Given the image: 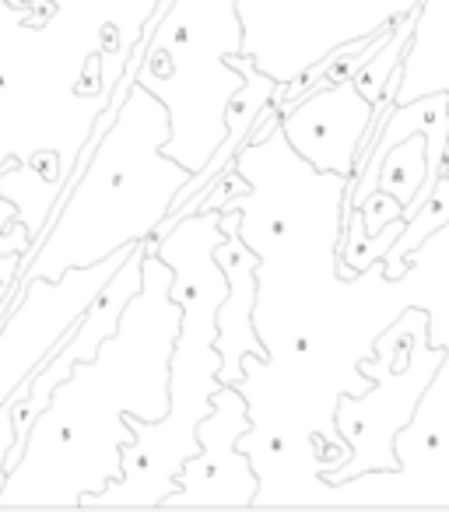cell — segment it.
<instances>
[{"label": "cell", "instance_id": "obj_1", "mask_svg": "<svg viewBox=\"0 0 449 512\" xmlns=\"http://www.w3.org/2000/svg\"><path fill=\"white\" fill-rule=\"evenodd\" d=\"M225 211H197L183 218L169 235L155 239L165 264H172V299L183 306L176 348L169 358V397L172 407L162 421H141L127 414L137 432L123 446V477L109 488L92 491L81 505H158L179 488V470L200 453L197 428L211 414L214 393L221 390V351H218V309L229 299V278L214 260V246L225 239Z\"/></svg>", "mask_w": 449, "mask_h": 512}, {"label": "cell", "instance_id": "obj_10", "mask_svg": "<svg viewBox=\"0 0 449 512\" xmlns=\"http://www.w3.org/2000/svg\"><path fill=\"white\" fill-rule=\"evenodd\" d=\"M358 211L365 214V232H369V235H379L386 225H390V221L404 218V204H400V200L393 197V193H386V190H372Z\"/></svg>", "mask_w": 449, "mask_h": 512}, {"label": "cell", "instance_id": "obj_2", "mask_svg": "<svg viewBox=\"0 0 449 512\" xmlns=\"http://www.w3.org/2000/svg\"><path fill=\"white\" fill-rule=\"evenodd\" d=\"M137 242L88 267H67L64 278H32L0 327V407L60 348L67 330L85 316L113 274L127 264Z\"/></svg>", "mask_w": 449, "mask_h": 512}, {"label": "cell", "instance_id": "obj_6", "mask_svg": "<svg viewBox=\"0 0 449 512\" xmlns=\"http://www.w3.org/2000/svg\"><path fill=\"white\" fill-rule=\"evenodd\" d=\"M225 239L214 246V260L229 278V299L218 309V351H221V383H239L243 379L246 355H257L267 362V351L253 330V306H257V253L250 242H243V218L229 214L221 218Z\"/></svg>", "mask_w": 449, "mask_h": 512}, {"label": "cell", "instance_id": "obj_8", "mask_svg": "<svg viewBox=\"0 0 449 512\" xmlns=\"http://www.w3.org/2000/svg\"><path fill=\"white\" fill-rule=\"evenodd\" d=\"M425 179H428V137L411 134L397 148L386 151L376 190L393 193L404 204V221H407L414 214V204H418V193L425 186Z\"/></svg>", "mask_w": 449, "mask_h": 512}, {"label": "cell", "instance_id": "obj_11", "mask_svg": "<svg viewBox=\"0 0 449 512\" xmlns=\"http://www.w3.org/2000/svg\"><path fill=\"white\" fill-rule=\"evenodd\" d=\"M0 295H4V281H0Z\"/></svg>", "mask_w": 449, "mask_h": 512}, {"label": "cell", "instance_id": "obj_7", "mask_svg": "<svg viewBox=\"0 0 449 512\" xmlns=\"http://www.w3.org/2000/svg\"><path fill=\"white\" fill-rule=\"evenodd\" d=\"M446 221H449V176L442 172L439 183H435V190L428 193V197L418 204V211L404 221L397 242H393L390 253L383 256V274H386V278H404V271L411 267L407 260H411V256L421 249V242L432 239V235L439 232Z\"/></svg>", "mask_w": 449, "mask_h": 512}, {"label": "cell", "instance_id": "obj_5", "mask_svg": "<svg viewBox=\"0 0 449 512\" xmlns=\"http://www.w3.org/2000/svg\"><path fill=\"white\" fill-rule=\"evenodd\" d=\"M250 435V400L239 383H225L214 393V407L197 428L200 453L190 456L179 470V495H169V505L190 502H253L257 498V474L236 442Z\"/></svg>", "mask_w": 449, "mask_h": 512}, {"label": "cell", "instance_id": "obj_9", "mask_svg": "<svg viewBox=\"0 0 449 512\" xmlns=\"http://www.w3.org/2000/svg\"><path fill=\"white\" fill-rule=\"evenodd\" d=\"M418 11H411V15L400 22V29H393V36L383 43V50H376L369 60H365V67L355 74V88L365 95V99L376 106L379 99H383L386 85H390V78L397 74V60L404 57V50L414 43V29H418Z\"/></svg>", "mask_w": 449, "mask_h": 512}, {"label": "cell", "instance_id": "obj_4", "mask_svg": "<svg viewBox=\"0 0 449 512\" xmlns=\"http://www.w3.org/2000/svg\"><path fill=\"white\" fill-rule=\"evenodd\" d=\"M386 116L376 113L369 99L355 88V81L337 88H313L302 102H295L281 116L285 141L323 176L355 179V162L379 137Z\"/></svg>", "mask_w": 449, "mask_h": 512}, {"label": "cell", "instance_id": "obj_3", "mask_svg": "<svg viewBox=\"0 0 449 512\" xmlns=\"http://www.w3.org/2000/svg\"><path fill=\"white\" fill-rule=\"evenodd\" d=\"M148 249H151V235L137 242L134 253L127 256V264L113 274V281H109V285L102 288L99 299L85 309V316L67 330V337L60 341V348L53 351V355L46 358L32 376L25 379L15 393H11L8 404H4L11 414V421H15V432H18V442L8 453V474L22 463L25 446H29V432H32V425H36L39 414L50 407L53 390H57L64 379H71L74 365L92 362V358L99 355L102 341L120 330L123 309H127V302L144 288V253H148Z\"/></svg>", "mask_w": 449, "mask_h": 512}]
</instances>
